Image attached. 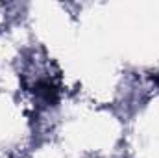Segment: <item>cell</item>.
Instances as JSON below:
<instances>
[{"mask_svg":"<svg viewBox=\"0 0 159 158\" xmlns=\"http://www.w3.org/2000/svg\"><path fill=\"white\" fill-rule=\"evenodd\" d=\"M35 93L39 95L46 104H56L57 99H59L57 87H56L52 82H39V84L35 86Z\"/></svg>","mask_w":159,"mask_h":158,"instance_id":"1","label":"cell"}]
</instances>
